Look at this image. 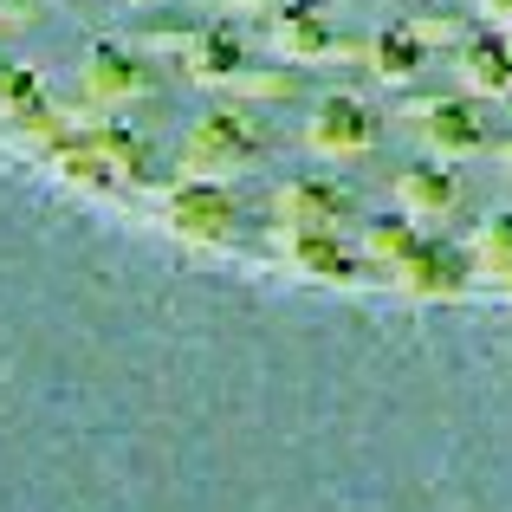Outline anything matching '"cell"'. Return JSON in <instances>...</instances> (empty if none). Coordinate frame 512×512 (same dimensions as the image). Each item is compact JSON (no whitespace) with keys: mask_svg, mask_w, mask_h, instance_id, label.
<instances>
[{"mask_svg":"<svg viewBox=\"0 0 512 512\" xmlns=\"http://www.w3.org/2000/svg\"><path fill=\"white\" fill-rule=\"evenodd\" d=\"M461 85L480 91V98H500V91H512V39L506 33H467L461 46Z\"/></svg>","mask_w":512,"mask_h":512,"instance_id":"obj_7","label":"cell"},{"mask_svg":"<svg viewBox=\"0 0 512 512\" xmlns=\"http://www.w3.org/2000/svg\"><path fill=\"white\" fill-rule=\"evenodd\" d=\"M273 46L286 59H331L338 52V26H331V13L318 0H286L273 13Z\"/></svg>","mask_w":512,"mask_h":512,"instance_id":"obj_5","label":"cell"},{"mask_svg":"<svg viewBox=\"0 0 512 512\" xmlns=\"http://www.w3.org/2000/svg\"><path fill=\"white\" fill-rule=\"evenodd\" d=\"M124 7H156V0H124Z\"/></svg>","mask_w":512,"mask_h":512,"instance_id":"obj_10","label":"cell"},{"mask_svg":"<svg viewBox=\"0 0 512 512\" xmlns=\"http://www.w3.org/2000/svg\"><path fill=\"white\" fill-rule=\"evenodd\" d=\"M78 91L98 111H124V104H143L156 91V65L137 46H124V39H98L78 59Z\"/></svg>","mask_w":512,"mask_h":512,"instance_id":"obj_1","label":"cell"},{"mask_svg":"<svg viewBox=\"0 0 512 512\" xmlns=\"http://www.w3.org/2000/svg\"><path fill=\"white\" fill-rule=\"evenodd\" d=\"M415 137H422L428 150H441V156H474L480 143H487V124H480L474 104L435 98V104H422V111H415Z\"/></svg>","mask_w":512,"mask_h":512,"instance_id":"obj_4","label":"cell"},{"mask_svg":"<svg viewBox=\"0 0 512 512\" xmlns=\"http://www.w3.org/2000/svg\"><path fill=\"white\" fill-rule=\"evenodd\" d=\"M506 175H512V143H506Z\"/></svg>","mask_w":512,"mask_h":512,"instance_id":"obj_11","label":"cell"},{"mask_svg":"<svg viewBox=\"0 0 512 512\" xmlns=\"http://www.w3.org/2000/svg\"><path fill=\"white\" fill-rule=\"evenodd\" d=\"M305 143H312L318 156H363L376 143V111L357 91H331V98H318L312 117H305Z\"/></svg>","mask_w":512,"mask_h":512,"instance_id":"obj_2","label":"cell"},{"mask_svg":"<svg viewBox=\"0 0 512 512\" xmlns=\"http://www.w3.org/2000/svg\"><path fill=\"white\" fill-rule=\"evenodd\" d=\"M422 65H428V39H422V26H409V20H389L383 33L370 39V78L376 85H415L422 78Z\"/></svg>","mask_w":512,"mask_h":512,"instance_id":"obj_6","label":"cell"},{"mask_svg":"<svg viewBox=\"0 0 512 512\" xmlns=\"http://www.w3.org/2000/svg\"><path fill=\"white\" fill-rule=\"evenodd\" d=\"M182 65H188L195 78H208V85H240L253 59H247V39H240L234 20H208V26H195Z\"/></svg>","mask_w":512,"mask_h":512,"instance_id":"obj_3","label":"cell"},{"mask_svg":"<svg viewBox=\"0 0 512 512\" xmlns=\"http://www.w3.org/2000/svg\"><path fill=\"white\" fill-rule=\"evenodd\" d=\"M13 7H26V0H13Z\"/></svg>","mask_w":512,"mask_h":512,"instance_id":"obj_12","label":"cell"},{"mask_svg":"<svg viewBox=\"0 0 512 512\" xmlns=\"http://www.w3.org/2000/svg\"><path fill=\"white\" fill-rule=\"evenodd\" d=\"M480 13H487L493 26H512V0H480Z\"/></svg>","mask_w":512,"mask_h":512,"instance_id":"obj_9","label":"cell"},{"mask_svg":"<svg viewBox=\"0 0 512 512\" xmlns=\"http://www.w3.org/2000/svg\"><path fill=\"white\" fill-rule=\"evenodd\" d=\"M396 195L409 208V221H448L461 208V182H454L441 163H422V169H402L396 175Z\"/></svg>","mask_w":512,"mask_h":512,"instance_id":"obj_8","label":"cell"}]
</instances>
